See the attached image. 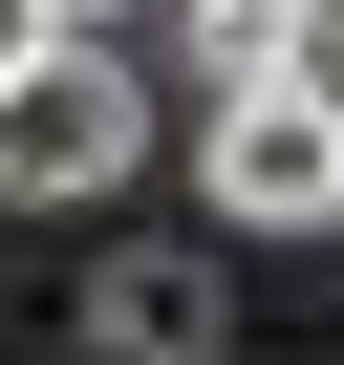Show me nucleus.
Masks as SVG:
<instances>
[{"label": "nucleus", "instance_id": "1", "mask_svg": "<svg viewBox=\"0 0 344 365\" xmlns=\"http://www.w3.org/2000/svg\"><path fill=\"white\" fill-rule=\"evenodd\" d=\"M108 172H151V86H129V43L65 22V43L0 65V194H22V215H86Z\"/></svg>", "mask_w": 344, "mask_h": 365}, {"label": "nucleus", "instance_id": "2", "mask_svg": "<svg viewBox=\"0 0 344 365\" xmlns=\"http://www.w3.org/2000/svg\"><path fill=\"white\" fill-rule=\"evenodd\" d=\"M194 172H216V237H344V108L323 86H216Z\"/></svg>", "mask_w": 344, "mask_h": 365}, {"label": "nucleus", "instance_id": "3", "mask_svg": "<svg viewBox=\"0 0 344 365\" xmlns=\"http://www.w3.org/2000/svg\"><path fill=\"white\" fill-rule=\"evenodd\" d=\"M65 344H86V365H216V344H237V258H194V237H108L86 301H65Z\"/></svg>", "mask_w": 344, "mask_h": 365}, {"label": "nucleus", "instance_id": "4", "mask_svg": "<svg viewBox=\"0 0 344 365\" xmlns=\"http://www.w3.org/2000/svg\"><path fill=\"white\" fill-rule=\"evenodd\" d=\"M194 86H323V0H194Z\"/></svg>", "mask_w": 344, "mask_h": 365}, {"label": "nucleus", "instance_id": "5", "mask_svg": "<svg viewBox=\"0 0 344 365\" xmlns=\"http://www.w3.org/2000/svg\"><path fill=\"white\" fill-rule=\"evenodd\" d=\"M22 43H65V22H44V0H0V65H22Z\"/></svg>", "mask_w": 344, "mask_h": 365}, {"label": "nucleus", "instance_id": "6", "mask_svg": "<svg viewBox=\"0 0 344 365\" xmlns=\"http://www.w3.org/2000/svg\"><path fill=\"white\" fill-rule=\"evenodd\" d=\"M44 22H86V43H108V0H44Z\"/></svg>", "mask_w": 344, "mask_h": 365}, {"label": "nucleus", "instance_id": "7", "mask_svg": "<svg viewBox=\"0 0 344 365\" xmlns=\"http://www.w3.org/2000/svg\"><path fill=\"white\" fill-rule=\"evenodd\" d=\"M323 86H344V0H323Z\"/></svg>", "mask_w": 344, "mask_h": 365}, {"label": "nucleus", "instance_id": "8", "mask_svg": "<svg viewBox=\"0 0 344 365\" xmlns=\"http://www.w3.org/2000/svg\"><path fill=\"white\" fill-rule=\"evenodd\" d=\"M323 108H344V86H323Z\"/></svg>", "mask_w": 344, "mask_h": 365}]
</instances>
